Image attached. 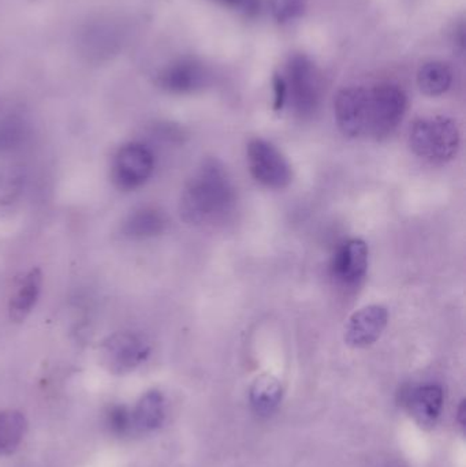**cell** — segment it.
Returning <instances> with one entry per match:
<instances>
[{"instance_id": "1", "label": "cell", "mask_w": 466, "mask_h": 467, "mask_svg": "<svg viewBox=\"0 0 466 467\" xmlns=\"http://www.w3.org/2000/svg\"><path fill=\"white\" fill-rule=\"evenodd\" d=\"M234 202V188L221 161L208 159L188 181L180 202L181 218L188 224L213 223Z\"/></svg>"}, {"instance_id": "2", "label": "cell", "mask_w": 466, "mask_h": 467, "mask_svg": "<svg viewBox=\"0 0 466 467\" xmlns=\"http://www.w3.org/2000/svg\"><path fill=\"white\" fill-rule=\"evenodd\" d=\"M460 129L451 118H423L410 129L409 145L413 152L424 161L435 164L450 161L459 152Z\"/></svg>"}, {"instance_id": "3", "label": "cell", "mask_w": 466, "mask_h": 467, "mask_svg": "<svg viewBox=\"0 0 466 467\" xmlns=\"http://www.w3.org/2000/svg\"><path fill=\"white\" fill-rule=\"evenodd\" d=\"M284 81L286 100L292 101L295 111L303 118L312 117L319 109L323 92L322 78L315 63L306 55H293L287 62Z\"/></svg>"}, {"instance_id": "4", "label": "cell", "mask_w": 466, "mask_h": 467, "mask_svg": "<svg viewBox=\"0 0 466 467\" xmlns=\"http://www.w3.org/2000/svg\"><path fill=\"white\" fill-rule=\"evenodd\" d=\"M368 133L377 140L388 139L399 128L407 112L408 98L401 87L390 82L368 89Z\"/></svg>"}, {"instance_id": "5", "label": "cell", "mask_w": 466, "mask_h": 467, "mask_svg": "<svg viewBox=\"0 0 466 467\" xmlns=\"http://www.w3.org/2000/svg\"><path fill=\"white\" fill-rule=\"evenodd\" d=\"M155 171V156L141 142H128L119 148L112 161L115 186L123 192L136 191L150 181Z\"/></svg>"}, {"instance_id": "6", "label": "cell", "mask_w": 466, "mask_h": 467, "mask_svg": "<svg viewBox=\"0 0 466 467\" xmlns=\"http://www.w3.org/2000/svg\"><path fill=\"white\" fill-rule=\"evenodd\" d=\"M248 166L252 177L268 189H285L293 180L292 167L281 150L263 139L248 144Z\"/></svg>"}, {"instance_id": "7", "label": "cell", "mask_w": 466, "mask_h": 467, "mask_svg": "<svg viewBox=\"0 0 466 467\" xmlns=\"http://www.w3.org/2000/svg\"><path fill=\"white\" fill-rule=\"evenodd\" d=\"M150 345L137 332H117L104 340L100 348L103 364L114 373H128L147 361Z\"/></svg>"}, {"instance_id": "8", "label": "cell", "mask_w": 466, "mask_h": 467, "mask_svg": "<svg viewBox=\"0 0 466 467\" xmlns=\"http://www.w3.org/2000/svg\"><path fill=\"white\" fill-rule=\"evenodd\" d=\"M334 114L337 125L345 137L358 139L368 133V89L353 87L339 90L334 101Z\"/></svg>"}, {"instance_id": "9", "label": "cell", "mask_w": 466, "mask_h": 467, "mask_svg": "<svg viewBox=\"0 0 466 467\" xmlns=\"http://www.w3.org/2000/svg\"><path fill=\"white\" fill-rule=\"evenodd\" d=\"M388 320V310L380 305L361 307L347 320L345 327V342L355 348L374 345L385 331Z\"/></svg>"}, {"instance_id": "10", "label": "cell", "mask_w": 466, "mask_h": 467, "mask_svg": "<svg viewBox=\"0 0 466 467\" xmlns=\"http://www.w3.org/2000/svg\"><path fill=\"white\" fill-rule=\"evenodd\" d=\"M368 271V246L363 239L345 242L331 263V275L339 285L355 287L360 285Z\"/></svg>"}, {"instance_id": "11", "label": "cell", "mask_w": 466, "mask_h": 467, "mask_svg": "<svg viewBox=\"0 0 466 467\" xmlns=\"http://www.w3.org/2000/svg\"><path fill=\"white\" fill-rule=\"evenodd\" d=\"M207 70L194 59H181L164 68L159 85L174 95H186L202 89L207 82Z\"/></svg>"}, {"instance_id": "12", "label": "cell", "mask_w": 466, "mask_h": 467, "mask_svg": "<svg viewBox=\"0 0 466 467\" xmlns=\"http://www.w3.org/2000/svg\"><path fill=\"white\" fill-rule=\"evenodd\" d=\"M405 405L421 427H432L443 409V391L437 384L415 387L405 394Z\"/></svg>"}, {"instance_id": "13", "label": "cell", "mask_w": 466, "mask_h": 467, "mask_svg": "<svg viewBox=\"0 0 466 467\" xmlns=\"http://www.w3.org/2000/svg\"><path fill=\"white\" fill-rule=\"evenodd\" d=\"M41 287H43V274L40 269L32 268L24 277L16 291L11 296L8 313L11 320L21 323L33 312L38 298H40Z\"/></svg>"}, {"instance_id": "14", "label": "cell", "mask_w": 466, "mask_h": 467, "mask_svg": "<svg viewBox=\"0 0 466 467\" xmlns=\"http://www.w3.org/2000/svg\"><path fill=\"white\" fill-rule=\"evenodd\" d=\"M119 32L107 21L89 25L82 36V48L90 59H109L119 48Z\"/></svg>"}, {"instance_id": "15", "label": "cell", "mask_w": 466, "mask_h": 467, "mask_svg": "<svg viewBox=\"0 0 466 467\" xmlns=\"http://www.w3.org/2000/svg\"><path fill=\"white\" fill-rule=\"evenodd\" d=\"M167 218L163 211L156 207H141L134 210L122 224L123 235L131 239H148L161 235L166 230Z\"/></svg>"}, {"instance_id": "16", "label": "cell", "mask_w": 466, "mask_h": 467, "mask_svg": "<svg viewBox=\"0 0 466 467\" xmlns=\"http://www.w3.org/2000/svg\"><path fill=\"white\" fill-rule=\"evenodd\" d=\"M284 397L281 381L271 375H262L254 381L249 389L252 410L260 417H268L278 409Z\"/></svg>"}, {"instance_id": "17", "label": "cell", "mask_w": 466, "mask_h": 467, "mask_svg": "<svg viewBox=\"0 0 466 467\" xmlns=\"http://www.w3.org/2000/svg\"><path fill=\"white\" fill-rule=\"evenodd\" d=\"M133 427L141 432H152L163 424L166 419V400L161 392H147L137 403L136 409L131 411Z\"/></svg>"}, {"instance_id": "18", "label": "cell", "mask_w": 466, "mask_h": 467, "mask_svg": "<svg viewBox=\"0 0 466 467\" xmlns=\"http://www.w3.org/2000/svg\"><path fill=\"white\" fill-rule=\"evenodd\" d=\"M453 84V71L448 63L431 60L424 63L418 73V85L424 95L437 98L450 89Z\"/></svg>"}, {"instance_id": "19", "label": "cell", "mask_w": 466, "mask_h": 467, "mask_svg": "<svg viewBox=\"0 0 466 467\" xmlns=\"http://www.w3.org/2000/svg\"><path fill=\"white\" fill-rule=\"evenodd\" d=\"M26 432V420L18 411H0V455L10 454Z\"/></svg>"}, {"instance_id": "20", "label": "cell", "mask_w": 466, "mask_h": 467, "mask_svg": "<svg viewBox=\"0 0 466 467\" xmlns=\"http://www.w3.org/2000/svg\"><path fill=\"white\" fill-rule=\"evenodd\" d=\"M27 128L18 117H5L0 119V153L11 152L24 144Z\"/></svg>"}, {"instance_id": "21", "label": "cell", "mask_w": 466, "mask_h": 467, "mask_svg": "<svg viewBox=\"0 0 466 467\" xmlns=\"http://www.w3.org/2000/svg\"><path fill=\"white\" fill-rule=\"evenodd\" d=\"M24 182V172L19 167L0 170V205L13 204L21 196Z\"/></svg>"}, {"instance_id": "22", "label": "cell", "mask_w": 466, "mask_h": 467, "mask_svg": "<svg viewBox=\"0 0 466 467\" xmlns=\"http://www.w3.org/2000/svg\"><path fill=\"white\" fill-rule=\"evenodd\" d=\"M306 0H270L271 13L279 24L295 21L303 14Z\"/></svg>"}, {"instance_id": "23", "label": "cell", "mask_w": 466, "mask_h": 467, "mask_svg": "<svg viewBox=\"0 0 466 467\" xmlns=\"http://www.w3.org/2000/svg\"><path fill=\"white\" fill-rule=\"evenodd\" d=\"M107 425L117 435H125L133 427V416L126 406H114L107 413Z\"/></svg>"}, {"instance_id": "24", "label": "cell", "mask_w": 466, "mask_h": 467, "mask_svg": "<svg viewBox=\"0 0 466 467\" xmlns=\"http://www.w3.org/2000/svg\"><path fill=\"white\" fill-rule=\"evenodd\" d=\"M274 89H275V103L274 107L275 109H284L285 103H286V85H285L284 77L276 74L274 78Z\"/></svg>"}, {"instance_id": "25", "label": "cell", "mask_w": 466, "mask_h": 467, "mask_svg": "<svg viewBox=\"0 0 466 467\" xmlns=\"http://www.w3.org/2000/svg\"><path fill=\"white\" fill-rule=\"evenodd\" d=\"M212 2L221 3V5H230V7H254V0H212Z\"/></svg>"}]
</instances>
